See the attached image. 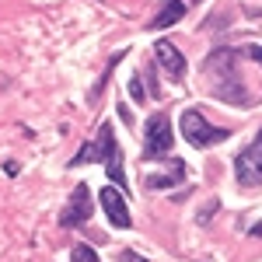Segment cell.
Wrapping results in <instances>:
<instances>
[{
  "label": "cell",
  "mask_w": 262,
  "mask_h": 262,
  "mask_svg": "<svg viewBox=\"0 0 262 262\" xmlns=\"http://www.w3.org/2000/svg\"><path fill=\"white\" fill-rule=\"evenodd\" d=\"M185 179V164L168 158V175H147V189H171Z\"/></svg>",
  "instance_id": "10"
},
{
  "label": "cell",
  "mask_w": 262,
  "mask_h": 262,
  "mask_svg": "<svg viewBox=\"0 0 262 262\" xmlns=\"http://www.w3.org/2000/svg\"><path fill=\"white\" fill-rule=\"evenodd\" d=\"M234 182L242 185V189H259L262 185V126L255 129V137L252 143H245L242 150L234 154Z\"/></svg>",
  "instance_id": "5"
},
{
  "label": "cell",
  "mask_w": 262,
  "mask_h": 262,
  "mask_svg": "<svg viewBox=\"0 0 262 262\" xmlns=\"http://www.w3.org/2000/svg\"><path fill=\"white\" fill-rule=\"evenodd\" d=\"M98 203H101V210H105V217H108L112 227H119V231H129V227H133V217H129V206H126V200H122L119 185L98 189Z\"/></svg>",
  "instance_id": "7"
},
{
  "label": "cell",
  "mask_w": 262,
  "mask_h": 262,
  "mask_svg": "<svg viewBox=\"0 0 262 262\" xmlns=\"http://www.w3.org/2000/svg\"><path fill=\"white\" fill-rule=\"evenodd\" d=\"M179 133L185 137V143L196 147V150H210V147H221V143L231 140V129H227V126H213L200 108H185V112H182Z\"/></svg>",
  "instance_id": "2"
},
{
  "label": "cell",
  "mask_w": 262,
  "mask_h": 262,
  "mask_svg": "<svg viewBox=\"0 0 262 262\" xmlns=\"http://www.w3.org/2000/svg\"><path fill=\"white\" fill-rule=\"evenodd\" d=\"M248 238H262V221H259V224H252V227H248Z\"/></svg>",
  "instance_id": "18"
},
{
  "label": "cell",
  "mask_w": 262,
  "mask_h": 262,
  "mask_svg": "<svg viewBox=\"0 0 262 262\" xmlns=\"http://www.w3.org/2000/svg\"><path fill=\"white\" fill-rule=\"evenodd\" d=\"M95 213V203H91V185L88 182H77L67 206L60 210V227H84Z\"/></svg>",
  "instance_id": "6"
},
{
  "label": "cell",
  "mask_w": 262,
  "mask_h": 262,
  "mask_svg": "<svg viewBox=\"0 0 262 262\" xmlns=\"http://www.w3.org/2000/svg\"><path fill=\"white\" fill-rule=\"evenodd\" d=\"M217 210H221V203H217V200H210V206H203V210H200V217H196V221H200L203 227H206V224L213 221V213H217Z\"/></svg>",
  "instance_id": "14"
},
{
  "label": "cell",
  "mask_w": 262,
  "mask_h": 262,
  "mask_svg": "<svg viewBox=\"0 0 262 262\" xmlns=\"http://www.w3.org/2000/svg\"><path fill=\"white\" fill-rule=\"evenodd\" d=\"M154 60L161 63L164 70L175 77V81H182V77H185V70H189V60H185V53H182L175 42H168V39H161L158 46H154Z\"/></svg>",
  "instance_id": "8"
},
{
  "label": "cell",
  "mask_w": 262,
  "mask_h": 262,
  "mask_svg": "<svg viewBox=\"0 0 262 262\" xmlns=\"http://www.w3.org/2000/svg\"><path fill=\"white\" fill-rule=\"evenodd\" d=\"M129 95H133V101H137V105H143V101H147V91H143V74H133V77H129Z\"/></svg>",
  "instance_id": "13"
},
{
  "label": "cell",
  "mask_w": 262,
  "mask_h": 262,
  "mask_svg": "<svg viewBox=\"0 0 262 262\" xmlns=\"http://www.w3.org/2000/svg\"><path fill=\"white\" fill-rule=\"evenodd\" d=\"M248 56V49H213L206 60H203V74L210 77V95L221 98L224 105H238L248 108L252 105V91L245 88L238 60Z\"/></svg>",
  "instance_id": "1"
},
{
  "label": "cell",
  "mask_w": 262,
  "mask_h": 262,
  "mask_svg": "<svg viewBox=\"0 0 262 262\" xmlns=\"http://www.w3.org/2000/svg\"><path fill=\"white\" fill-rule=\"evenodd\" d=\"M4 171H7V175H18L21 168H18V161H7V164H4Z\"/></svg>",
  "instance_id": "19"
},
{
  "label": "cell",
  "mask_w": 262,
  "mask_h": 262,
  "mask_svg": "<svg viewBox=\"0 0 262 262\" xmlns=\"http://www.w3.org/2000/svg\"><path fill=\"white\" fill-rule=\"evenodd\" d=\"M182 18H185V0H164L158 7V14L147 21V32H164V28L179 25Z\"/></svg>",
  "instance_id": "9"
},
{
  "label": "cell",
  "mask_w": 262,
  "mask_h": 262,
  "mask_svg": "<svg viewBox=\"0 0 262 262\" xmlns=\"http://www.w3.org/2000/svg\"><path fill=\"white\" fill-rule=\"evenodd\" d=\"M126 53H129V49H119V53H116L112 60L105 63V74H101L98 81H95V88L88 91V101H95V98H98V95H101V91H105V84H108V77H112V70H116V67H119V63L126 60Z\"/></svg>",
  "instance_id": "11"
},
{
  "label": "cell",
  "mask_w": 262,
  "mask_h": 262,
  "mask_svg": "<svg viewBox=\"0 0 262 262\" xmlns=\"http://www.w3.org/2000/svg\"><path fill=\"white\" fill-rule=\"evenodd\" d=\"M175 147V133H171V116L168 112H154L143 122V161H161Z\"/></svg>",
  "instance_id": "4"
},
{
  "label": "cell",
  "mask_w": 262,
  "mask_h": 262,
  "mask_svg": "<svg viewBox=\"0 0 262 262\" xmlns=\"http://www.w3.org/2000/svg\"><path fill=\"white\" fill-rule=\"evenodd\" d=\"M91 161H101L105 175L112 185H119L122 192L129 189L126 182V168H122V154H119V143H116V133H112V122H101L98 133H95V158Z\"/></svg>",
  "instance_id": "3"
},
{
  "label": "cell",
  "mask_w": 262,
  "mask_h": 262,
  "mask_svg": "<svg viewBox=\"0 0 262 262\" xmlns=\"http://www.w3.org/2000/svg\"><path fill=\"white\" fill-rule=\"evenodd\" d=\"M116 262H150V259H143L140 252H133V248H122L119 255H116Z\"/></svg>",
  "instance_id": "15"
},
{
  "label": "cell",
  "mask_w": 262,
  "mask_h": 262,
  "mask_svg": "<svg viewBox=\"0 0 262 262\" xmlns=\"http://www.w3.org/2000/svg\"><path fill=\"white\" fill-rule=\"evenodd\" d=\"M70 262H101L98 252L91 248V245H74L70 248Z\"/></svg>",
  "instance_id": "12"
},
{
  "label": "cell",
  "mask_w": 262,
  "mask_h": 262,
  "mask_svg": "<svg viewBox=\"0 0 262 262\" xmlns=\"http://www.w3.org/2000/svg\"><path fill=\"white\" fill-rule=\"evenodd\" d=\"M119 116H122V122H126V126H133V112H129L126 105H119Z\"/></svg>",
  "instance_id": "16"
},
{
  "label": "cell",
  "mask_w": 262,
  "mask_h": 262,
  "mask_svg": "<svg viewBox=\"0 0 262 262\" xmlns=\"http://www.w3.org/2000/svg\"><path fill=\"white\" fill-rule=\"evenodd\" d=\"M248 56H252V60L262 67V46H252V49H248Z\"/></svg>",
  "instance_id": "17"
},
{
  "label": "cell",
  "mask_w": 262,
  "mask_h": 262,
  "mask_svg": "<svg viewBox=\"0 0 262 262\" xmlns=\"http://www.w3.org/2000/svg\"><path fill=\"white\" fill-rule=\"evenodd\" d=\"M192 4H200V0H192Z\"/></svg>",
  "instance_id": "20"
}]
</instances>
